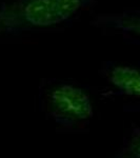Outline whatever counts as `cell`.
Masks as SVG:
<instances>
[{
	"instance_id": "obj_1",
	"label": "cell",
	"mask_w": 140,
	"mask_h": 158,
	"mask_svg": "<svg viewBox=\"0 0 140 158\" xmlns=\"http://www.w3.org/2000/svg\"><path fill=\"white\" fill-rule=\"evenodd\" d=\"M89 0H19L0 6V34L24 27H47L73 16Z\"/></svg>"
},
{
	"instance_id": "obj_4",
	"label": "cell",
	"mask_w": 140,
	"mask_h": 158,
	"mask_svg": "<svg viewBox=\"0 0 140 158\" xmlns=\"http://www.w3.org/2000/svg\"><path fill=\"white\" fill-rule=\"evenodd\" d=\"M114 23L117 27L124 31L135 33V34L140 35V18L139 17H119L117 18Z\"/></svg>"
},
{
	"instance_id": "obj_5",
	"label": "cell",
	"mask_w": 140,
	"mask_h": 158,
	"mask_svg": "<svg viewBox=\"0 0 140 158\" xmlns=\"http://www.w3.org/2000/svg\"><path fill=\"white\" fill-rule=\"evenodd\" d=\"M118 158H140V132L134 135Z\"/></svg>"
},
{
	"instance_id": "obj_2",
	"label": "cell",
	"mask_w": 140,
	"mask_h": 158,
	"mask_svg": "<svg viewBox=\"0 0 140 158\" xmlns=\"http://www.w3.org/2000/svg\"><path fill=\"white\" fill-rule=\"evenodd\" d=\"M49 102L56 115L68 121H84L94 113L92 98L83 89L73 85H60L49 94Z\"/></svg>"
},
{
	"instance_id": "obj_3",
	"label": "cell",
	"mask_w": 140,
	"mask_h": 158,
	"mask_svg": "<svg viewBox=\"0 0 140 158\" xmlns=\"http://www.w3.org/2000/svg\"><path fill=\"white\" fill-rule=\"evenodd\" d=\"M109 79L112 85L123 94L140 98L139 69L128 65H117L111 70Z\"/></svg>"
}]
</instances>
